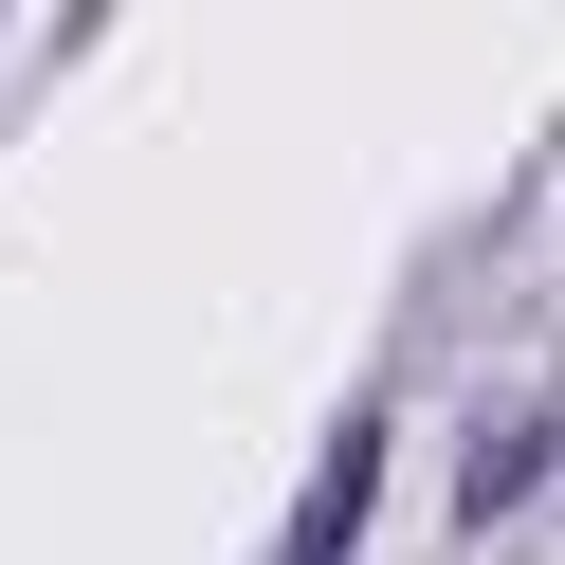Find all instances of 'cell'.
Listing matches in <instances>:
<instances>
[{"mask_svg":"<svg viewBox=\"0 0 565 565\" xmlns=\"http://www.w3.org/2000/svg\"><path fill=\"white\" fill-rule=\"evenodd\" d=\"M365 511H383V419H347V438L310 456V492H292V547H274V565H347V547H365Z\"/></svg>","mask_w":565,"mask_h":565,"instance_id":"cell-1","label":"cell"},{"mask_svg":"<svg viewBox=\"0 0 565 565\" xmlns=\"http://www.w3.org/2000/svg\"><path fill=\"white\" fill-rule=\"evenodd\" d=\"M511 492H547V419L529 438H475V511H511Z\"/></svg>","mask_w":565,"mask_h":565,"instance_id":"cell-2","label":"cell"}]
</instances>
